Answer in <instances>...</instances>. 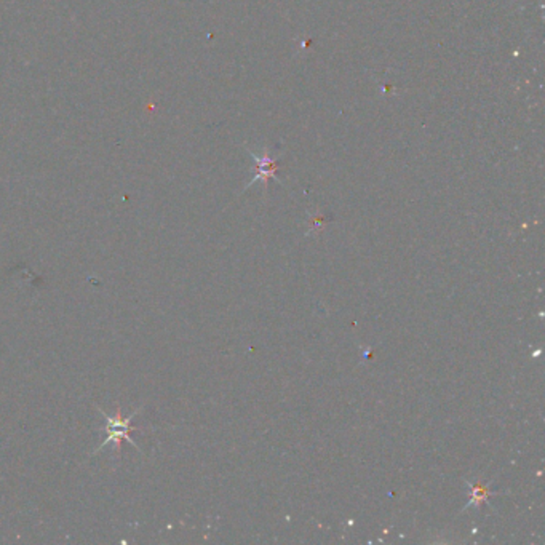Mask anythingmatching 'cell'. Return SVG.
I'll return each instance as SVG.
<instances>
[{
  "mask_svg": "<svg viewBox=\"0 0 545 545\" xmlns=\"http://www.w3.org/2000/svg\"><path fill=\"white\" fill-rule=\"evenodd\" d=\"M99 411H101V410H99ZM137 411H140V410L133 411V415L128 416V417H123L120 412H117V416L111 417V416L106 415L104 411H101V415L104 416V421H106V424H108V425H106V432H108V437H106V440L101 444H99L98 449L93 454H96L98 451H101L104 446H108V444H111V443L116 444L117 451H120V442L122 440H127L128 443L133 444V446H136V443L133 442V438L130 437V434L133 430H136L133 425H131V421H133V417L136 416Z\"/></svg>",
  "mask_w": 545,
  "mask_h": 545,
  "instance_id": "obj_1",
  "label": "cell"
},
{
  "mask_svg": "<svg viewBox=\"0 0 545 545\" xmlns=\"http://www.w3.org/2000/svg\"><path fill=\"white\" fill-rule=\"evenodd\" d=\"M491 496H494V494L486 485H481V483L471 485V500H468V504L463 507V510H467L468 507L472 505H480L483 502H488V499Z\"/></svg>",
  "mask_w": 545,
  "mask_h": 545,
  "instance_id": "obj_2",
  "label": "cell"
}]
</instances>
